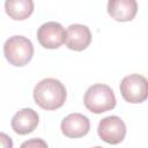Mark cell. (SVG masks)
<instances>
[{
  "instance_id": "obj_8",
  "label": "cell",
  "mask_w": 148,
  "mask_h": 148,
  "mask_svg": "<svg viewBox=\"0 0 148 148\" xmlns=\"http://www.w3.org/2000/svg\"><path fill=\"white\" fill-rule=\"evenodd\" d=\"M38 121H39L38 113L34 109L24 108L17 111L13 116L10 120V125L15 133L20 135H24L31 133L37 127Z\"/></svg>"
},
{
  "instance_id": "obj_2",
  "label": "cell",
  "mask_w": 148,
  "mask_h": 148,
  "mask_svg": "<svg viewBox=\"0 0 148 148\" xmlns=\"http://www.w3.org/2000/svg\"><path fill=\"white\" fill-rule=\"evenodd\" d=\"M84 106L94 113H102L112 110L116 106V96L113 90L103 83H95L90 86L83 97Z\"/></svg>"
},
{
  "instance_id": "obj_12",
  "label": "cell",
  "mask_w": 148,
  "mask_h": 148,
  "mask_svg": "<svg viewBox=\"0 0 148 148\" xmlns=\"http://www.w3.org/2000/svg\"><path fill=\"white\" fill-rule=\"evenodd\" d=\"M20 148H47V143L39 138H32L29 139L20 146Z\"/></svg>"
},
{
  "instance_id": "obj_3",
  "label": "cell",
  "mask_w": 148,
  "mask_h": 148,
  "mask_svg": "<svg viewBox=\"0 0 148 148\" xmlns=\"http://www.w3.org/2000/svg\"><path fill=\"white\" fill-rule=\"evenodd\" d=\"M3 54L10 65L21 67L31 60L34 56V45L29 38L15 35L5 42Z\"/></svg>"
},
{
  "instance_id": "obj_6",
  "label": "cell",
  "mask_w": 148,
  "mask_h": 148,
  "mask_svg": "<svg viewBox=\"0 0 148 148\" xmlns=\"http://www.w3.org/2000/svg\"><path fill=\"white\" fill-rule=\"evenodd\" d=\"M67 31L64 27L54 21L43 23L37 30V39L45 49H58L66 43Z\"/></svg>"
},
{
  "instance_id": "obj_14",
  "label": "cell",
  "mask_w": 148,
  "mask_h": 148,
  "mask_svg": "<svg viewBox=\"0 0 148 148\" xmlns=\"http://www.w3.org/2000/svg\"><path fill=\"white\" fill-rule=\"evenodd\" d=\"M92 148H103V147H99V146H96V147H92Z\"/></svg>"
},
{
  "instance_id": "obj_7",
  "label": "cell",
  "mask_w": 148,
  "mask_h": 148,
  "mask_svg": "<svg viewBox=\"0 0 148 148\" xmlns=\"http://www.w3.org/2000/svg\"><path fill=\"white\" fill-rule=\"evenodd\" d=\"M90 130L88 117L82 113H71L61 120V132L67 138L84 136Z\"/></svg>"
},
{
  "instance_id": "obj_11",
  "label": "cell",
  "mask_w": 148,
  "mask_h": 148,
  "mask_svg": "<svg viewBox=\"0 0 148 148\" xmlns=\"http://www.w3.org/2000/svg\"><path fill=\"white\" fill-rule=\"evenodd\" d=\"M6 13L13 20H24L34 12L32 0H7L5 2Z\"/></svg>"
},
{
  "instance_id": "obj_5",
  "label": "cell",
  "mask_w": 148,
  "mask_h": 148,
  "mask_svg": "<svg viewBox=\"0 0 148 148\" xmlns=\"http://www.w3.org/2000/svg\"><path fill=\"white\" fill-rule=\"evenodd\" d=\"M99 138L110 145L120 143L126 135V125L118 116H108L103 118L97 127Z\"/></svg>"
},
{
  "instance_id": "obj_9",
  "label": "cell",
  "mask_w": 148,
  "mask_h": 148,
  "mask_svg": "<svg viewBox=\"0 0 148 148\" xmlns=\"http://www.w3.org/2000/svg\"><path fill=\"white\" fill-rule=\"evenodd\" d=\"M91 42V32L87 25L83 24H71L67 28L66 46L74 51H83L89 46Z\"/></svg>"
},
{
  "instance_id": "obj_13",
  "label": "cell",
  "mask_w": 148,
  "mask_h": 148,
  "mask_svg": "<svg viewBox=\"0 0 148 148\" xmlns=\"http://www.w3.org/2000/svg\"><path fill=\"white\" fill-rule=\"evenodd\" d=\"M0 140H1V147L2 148H13V141L6 133L0 134Z\"/></svg>"
},
{
  "instance_id": "obj_4",
  "label": "cell",
  "mask_w": 148,
  "mask_h": 148,
  "mask_svg": "<svg viewBox=\"0 0 148 148\" xmlns=\"http://www.w3.org/2000/svg\"><path fill=\"white\" fill-rule=\"evenodd\" d=\"M120 92L128 103H142L148 98V80L140 74H130L121 80Z\"/></svg>"
},
{
  "instance_id": "obj_1",
  "label": "cell",
  "mask_w": 148,
  "mask_h": 148,
  "mask_svg": "<svg viewBox=\"0 0 148 148\" xmlns=\"http://www.w3.org/2000/svg\"><path fill=\"white\" fill-rule=\"evenodd\" d=\"M66 88L57 79L46 77L40 80L34 88V99L44 110H57L66 101Z\"/></svg>"
},
{
  "instance_id": "obj_10",
  "label": "cell",
  "mask_w": 148,
  "mask_h": 148,
  "mask_svg": "<svg viewBox=\"0 0 148 148\" xmlns=\"http://www.w3.org/2000/svg\"><path fill=\"white\" fill-rule=\"evenodd\" d=\"M138 12L135 0H110L108 2V13L116 21L126 22L134 18Z\"/></svg>"
}]
</instances>
